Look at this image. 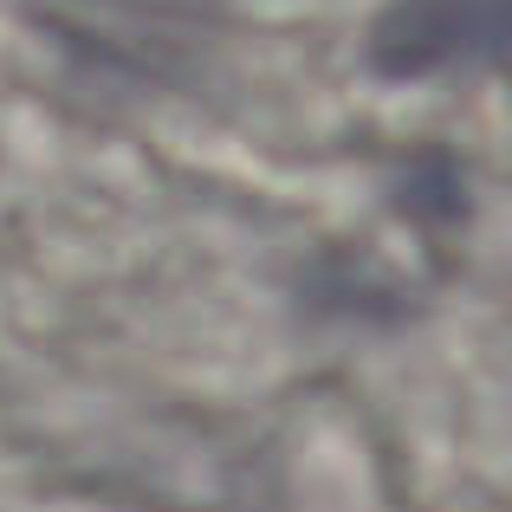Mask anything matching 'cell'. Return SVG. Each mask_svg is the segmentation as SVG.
<instances>
[{
  "mask_svg": "<svg viewBox=\"0 0 512 512\" xmlns=\"http://www.w3.org/2000/svg\"><path fill=\"white\" fill-rule=\"evenodd\" d=\"M512 39V0H389L370 20V72L389 85L493 72Z\"/></svg>",
  "mask_w": 512,
  "mask_h": 512,
  "instance_id": "1",
  "label": "cell"
}]
</instances>
